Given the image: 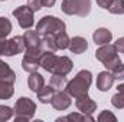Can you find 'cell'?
Masks as SVG:
<instances>
[{
    "mask_svg": "<svg viewBox=\"0 0 124 122\" xmlns=\"http://www.w3.org/2000/svg\"><path fill=\"white\" fill-rule=\"evenodd\" d=\"M93 83V73L90 70H79L77 73V76L71 81H68L66 83V88L65 91L68 92L72 98H78V96H82V95H87L88 89Z\"/></svg>",
    "mask_w": 124,
    "mask_h": 122,
    "instance_id": "6da1fadb",
    "label": "cell"
},
{
    "mask_svg": "<svg viewBox=\"0 0 124 122\" xmlns=\"http://www.w3.org/2000/svg\"><path fill=\"white\" fill-rule=\"evenodd\" d=\"M61 10L68 16L85 17L91 12V0H62Z\"/></svg>",
    "mask_w": 124,
    "mask_h": 122,
    "instance_id": "7a4b0ae2",
    "label": "cell"
},
{
    "mask_svg": "<svg viewBox=\"0 0 124 122\" xmlns=\"http://www.w3.org/2000/svg\"><path fill=\"white\" fill-rule=\"evenodd\" d=\"M65 27H66L65 22H62L61 19L55 16H43L36 25V30L40 36L56 34L59 32H65Z\"/></svg>",
    "mask_w": 124,
    "mask_h": 122,
    "instance_id": "3957f363",
    "label": "cell"
},
{
    "mask_svg": "<svg viewBox=\"0 0 124 122\" xmlns=\"http://www.w3.org/2000/svg\"><path fill=\"white\" fill-rule=\"evenodd\" d=\"M36 112V103L31 98H19L15 103V119L16 121H29Z\"/></svg>",
    "mask_w": 124,
    "mask_h": 122,
    "instance_id": "277c9868",
    "label": "cell"
},
{
    "mask_svg": "<svg viewBox=\"0 0 124 122\" xmlns=\"http://www.w3.org/2000/svg\"><path fill=\"white\" fill-rule=\"evenodd\" d=\"M43 50L42 47H28L26 53L22 59V68L26 72H36L40 66V56H42Z\"/></svg>",
    "mask_w": 124,
    "mask_h": 122,
    "instance_id": "5b68a950",
    "label": "cell"
},
{
    "mask_svg": "<svg viewBox=\"0 0 124 122\" xmlns=\"http://www.w3.org/2000/svg\"><path fill=\"white\" fill-rule=\"evenodd\" d=\"M33 10H32L29 6H19L13 10V16L17 19L19 22V26L22 29H31L35 23L33 20Z\"/></svg>",
    "mask_w": 124,
    "mask_h": 122,
    "instance_id": "8992f818",
    "label": "cell"
},
{
    "mask_svg": "<svg viewBox=\"0 0 124 122\" xmlns=\"http://www.w3.org/2000/svg\"><path fill=\"white\" fill-rule=\"evenodd\" d=\"M25 42H23V36H15L9 40H6V46H4V56H15L19 55L25 50Z\"/></svg>",
    "mask_w": 124,
    "mask_h": 122,
    "instance_id": "52a82bcc",
    "label": "cell"
},
{
    "mask_svg": "<svg viewBox=\"0 0 124 122\" xmlns=\"http://www.w3.org/2000/svg\"><path fill=\"white\" fill-rule=\"evenodd\" d=\"M75 106L78 108V111L81 114H85V115H93L97 111V102H94L88 96V93L75 98Z\"/></svg>",
    "mask_w": 124,
    "mask_h": 122,
    "instance_id": "ba28073f",
    "label": "cell"
},
{
    "mask_svg": "<svg viewBox=\"0 0 124 122\" xmlns=\"http://www.w3.org/2000/svg\"><path fill=\"white\" fill-rule=\"evenodd\" d=\"M72 101H71V95L68 92L63 91H58L55 92L52 101H51V105L56 109V111H66L69 106H71Z\"/></svg>",
    "mask_w": 124,
    "mask_h": 122,
    "instance_id": "9c48e42d",
    "label": "cell"
},
{
    "mask_svg": "<svg viewBox=\"0 0 124 122\" xmlns=\"http://www.w3.org/2000/svg\"><path fill=\"white\" fill-rule=\"evenodd\" d=\"M116 56H118V52H117L116 46L110 45V43L101 45V47L97 49V52H95V58L100 62H102V65L107 63V62H110L111 59H114Z\"/></svg>",
    "mask_w": 124,
    "mask_h": 122,
    "instance_id": "30bf717a",
    "label": "cell"
},
{
    "mask_svg": "<svg viewBox=\"0 0 124 122\" xmlns=\"http://www.w3.org/2000/svg\"><path fill=\"white\" fill-rule=\"evenodd\" d=\"M72 66H74V63H72V61H71L68 56H56L51 73H56V75H68V73L72 70Z\"/></svg>",
    "mask_w": 124,
    "mask_h": 122,
    "instance_id": "8fae6325",
    "label": "cell"
},
{
    "mask_svg": "<svg viewBox=\"0 0 124 122\" xmlns=\"http://www.w3.org/2000/svg\"><path fill=\"white\" fill-rule=\"evenodd\" d=\"M116 78L113 73H110V70H104V72H100L98 76H97V89L101 92H107L113 88V83H114Z\"/></svg>",
    "mask_w": 124,
    "mask_h": 122,
    "instance_id": "7c38bea8",
    "label": "cell"
},
{
    "mask_svg": "<svg viewBox=\"0 0 124 122\" xmlns=\"http://www.w3.org/2000/svg\"><path fill=\"white\" fill-rule=\"evenodd\" d=\"M88 49V42L82 36H74L69 42V50L74 55H81Z\"/></svg>",
    "mask_w": 124,
    "mask_h": 122,
    "instance_id": "4fadbf2b",
    "label": "cell"
},
{
    "mask_svg": "<svg viewBox=\"0 0 124 122\" xmlns=\"http://www.w3.org/2000/svg\"><path fill=\"white\" fill-rule=\"evenodd\" d=\"M40 34L38 33V30H28L23 33V42H25V46L26 49L28 47H39L40 46Z\"/></svg>",
    "mask_w": 124,
    "mask_h": 122,
    "instance_id": "5bb4252c",
    "label": "cell"
},
{
    "mask_svg": "<svg viewBox=\"0 0 124 122\" xmlns=\"http://www.w3.org/2000/svg\"><path fill=\"white\" fill-rule=\"evenodd\" d=\"M93 39H94V43L95 45H107L111 42L113 39V33L105 29V27H100L93 33Z\"/></svg>",
    "mask_w": 124,
    "mask_h": 122,
    "instance_id": "9a60e30c",
    "label": "cell"
},
{
    "mask_svg": "<svg viewBox=\"0 0 124 122\" xmlns=\"http://www.w3.org/2000/svg\"><path fill=\"white\" fill-rule=\"evenodd\" d=\"M28 86L32 92H39L45 86V79L40 73L38 72H32V75L28 78Z\"/></svg>",
    "mask_w": 124,
    "mask_h": 122,
    "instance_id": "2e32d148",
    "label": "cell"
},
{
    "mask_svg": "<svg viewBox=\"0 0 124 122\" xmlns=\"http://www.w3.org/2000/svg\"><path fill=\"white\" fill-rule=\"evenodd\" d=\"M0 81L10 82V83H15V81H16L15 70L3 61H0Z\"/></svg>",
    "mask_w": 124,
    "mask_h": 122,
    "instance_id": "e0dca14e",
    "label": "cell"
},
{
    "mask_svg": "<svg viewBox=\"0 0 124 122\" xmlns=\"http://www.w3.org/2000/svg\"><path fill=\"white\" fill-rule=\"evenodd\" d=\"M40 47H42L43 52H52V53H55L58 50L56 42H55V34H46V36H43L42 40H40Z\"/></svg>",
    "mask_w": 124,
    "mask_h": 122,
    "instance_id": "ac0fdd59",
    "label": "cell"
},
{
    "mask_svg": "<svg viewBox=\"0 0 124 122\" xmlns=\"http://www.w3.org/2000/svg\"><path fill=\"white\" fill-rule=\"evenodd\" d=\"M66 83H68L66 75H56V73H52L51 81H49V85H51L56 92L63 91V89L66 88Z\"/></svg>",
    "mask_w": 124,
    "mask_h": 122,
    "instance_id": "d6986e66",
    "label": "cell"
},
{
    "mask_svg": "<svg viewBox=\"0 0 124 122\" xmlns=\"http://www.w3.org/2000/svg\"><path fill=\"white\" fill-rule=\"evenodd\" d=\"M55 92L56 91H55L51 85H48V86H43L39 92H36V95H38V99H39L40 103H51V101H52Z\"/></svg>",
    "mask_w": 124,
    "mask_h": 122,
    "instance_id": "ffe728a7",
    "label": "cell"
},
{
    "mask_svg": "<svg viewBox=\"0 0 124 122\" xmlns=\"http://www.w3.org/2000/svg\"><path fill=\"white\" fill-rule=\"evenodd\" d=\"M13 85L15 83L0 81V99H10L13 96V93H15Z\"/></svg>",
    "mask_w": 124,
    "mask_h": 122,
    "instance_id": "44dd1931",
    "label": "cell"
},
{
    "mask_svg": "<svg viewBox=\"0 0 124 122\" xmlns=\"http://www.w3.org/2000/svg\"><path fill=\"white\" fill-rule=\"evenodd\" d=\"M55 42H56V47L63 50V49L69 47L71 39H69V36L66 34V32H59V33L55 34Z\"/></svg>",
    "mask_w": 124,
    "mask_h": 122,
    "instance_id": "7402d4cb",
    "label": "cell"
},
{
    "mask_svg": "<svg viewBox=\"0 0 124 122\" xmlns=\"http://www.w3.org/2000/svg\"><path fill=\"white\" fill-rule=\"evenodd\" d=\"M56 121L58 122H61V121H90V122H94V118H93V115H85V114H82V115H79V114H69L66 116L58 118Z\"/></svg>",
    "mask_w": 124,
    "mask_h": 122,
    "instance_id": "603a6c76",
    "label": "cell"
},
{
    "mask_svg": "<svg viewBox=\"0 0 124 122\" xmlns=\"http://www.w3.org/2000/svg\"><path fill=\"white\" fill-rule=\"evenodd\" d=\"M12 32V22L7 17H0V39H6Z\"/></svg>",
    "mask_w": 124,
    "mask_h": 122,
    "instance_id": "cb8c5ba5",
    "label": "cell"
},
{
    "mask_svg": "<svg viewBox=\"0 0 124 122\" xmlns=\"http://www.w3.org/2000/svg\"><path fill=\"white\" fill-rule=\"evenodd\" d=\"M110 13H113V14H123L124 13V6L123 3H121V0H113V3L108 6V9H107Z\"/></svg>",
    "mask_w": 124,
    "mask_h": 122,
    "instance_id": "d4e9b609",
    "label": "cell"
},
{
    "mask_svg": "<svg viewBox=\"0 0 124 122\" xmlns=\"http://www.w3.org/2000/svg\"><path fill=\"white\" fill-rule=\"evenodd\" d=\"M15 111L9 106H4V105H0V122H4L7 119H10L13 116Z\"/></svg>",
    "mask_w": 124,
    "mask_h": 122,
    "instance_id": "484cf974",
    "label": "cell"
},
{
    "mask_svg": "<svg viewBox=\"0 0 124 122\" xmlns=\"http://www.w3.org/2000/svg\"><path fill=\"white\" fill-rule=\"evenodd\" d=\"M111 103H113L114 108H117V109H123L124 108V93L117 92V93L111 98Z\"/></svg>",
    "mask_w": 124,
    "mask_h": 122,
    "instance_id": "4316f807",
    "label": "cell"
},
{
    "mask_svg": "<svg viewBox=\"0 0 124 122\" xmlns=\"http://www.w3.org/2000/svg\"><path fill=\"white\" fill-rule=\"evenodd\" d=\"M98 121L100 122H108V121H111V122H116L117 121V118H116V115L114 114H111L110 111H102L100 115H98Z\"/></svg>",
    "mask_w": 124,
    "mask_h": 122,
    "instance_id": "83f0119b",
    "label": "cell"
},
{
    "mask_svg": "<svg viewBox=\"0 0 124 122\" xmlns=\"http://www.w3.org/2000/svg\"><path fill=\"white\" fill-rule=\"evenodd\" d=\"M120 63H121V61H120V56H116L114 59H111L110 62L104 63V66H105V69H107V70H111V72H113V70H114V69L120 65Z\"/></svg>",
    "mask_w": 124,
    "mask_h": 122,
    "instance_id": "f1b7e54d",
    "label": "cell"
},
{
    "mask_svg": "<svg viewBox=\"0 0 124 122\" xmlns=\"http://www.w3.org/2000/svg\"><path fill=\"white\" fill-rule=\"evenodd\" d=\"M113 75H114V78L118 79V81H123L124 79V63L123 62L113 70Z\"/></svg>",
    "mask_w": 124,
    "mask_h": 122,
    "instance_id": "f546056e",
    "label": "cell"
},
{
    "mask_svg": "<svg viewBox=\"0 0 124 122\" xmlns=\"http://www.w3.org/2000/svg\"><path fill=\"white\" fill-rule=\"evenodd\" d=\"M28 6L31 7L33 12H38V10H40V9H42V4H40V1H39V0H29Z\"/></svg>",
    "mask_w": 124,
    "mask_h": 122,
    "instance_id": "4dcf8cb0",
    "label": "cell"
},
{
    "mask_svg": "<svg viewBox=\"0 0 124 122\" xmlns=\"http://www.w3.org/2000/svg\"><path fill=\"white\" fill-rule=\"evenodd\" d=\"M114 46H116V49H117L118 53H124V37L117 39V42L114 43Z\"/></svg>",
    "mask_w": 124,
    "mask_h": 122,
    "instance_id": "1f68e13d",
    "label": "cell"
},
{
    "mask_svg": "<svg viewBox=\"0 0 124 122\" xmlns=\"http://www.w3.org/2000/svg\"><path fill=\"white\" fill-rule=\"evenodd\" d=\"M111 3H113V0H97V4H98L101 9H105V10L108 9V6H110Z\"/></svg>",
    "mask_w": 124,
    "mask_h": 122,
    "instance_id": "d6a6232c",
    "label": "cell"
},
{
    "mask_svg": "<svg viewBox=\"0 0 124 122\" xmlns=\"http://www.w3.org/2000/svg\"><path fill=\"white\" fill-rule=\"evenodd\" d=\"M39 1H40L42 7H52V6L55 4L56 0H39Z\"/></svg>",
    "mask_w": 124,
    "mask_h": 122,
    "instance_id": "836d02e7",
    "label": "cell"
},
{
    "mask_svg": "<svg viewBox=\"0 0 124 122\" xmlns=\"http://www.w3.org/2000/svg\"><path fill=\"white\" fill-rule=\"evenodd\" d=\"M4 46H6V39H0V56L4 55Z\"/></svg>",
    "mask_w": 124,
    "mask_h": 122,
    "instance_id": "e575fe53",
    "label": "cell"
},
{
    "mask_svg": "<svg viewBox=\"0 0 124 122\" xmlns=\"http://www.w3.org/2000/svg\"><path fill=\"white\" fill-rule=\"evenodd\" d=\"M117 89H118V92H121V93H124V83H120V85L117 86Z\"/></svg>",
    "mask_w": 124,
    "mask_h": 122,
    "instance_id": "d590c367",
    "label": "cell"
},
{
    "mask_svg": "<svg viewBox=\"0 0 124 122\" xmlns=\"http://www.w3.org/2000/svg\"><path fill=\"white\" fill-rule=\"evenodd\" d=\"M121 3H123V6H124V0H121Z\"/></svg>",
    "mask_w": 124,
    "mask_h": 122,
    "instance_id": "8d00e7d4",
    "label": "cell"
},
{
    "mask_svg": "<svg viewBox=\"0 0 124 122\" xmlns=\"http://www.w3.org/2000/svg\"><path fill=\"white\" fill-rule=\"evenodd\" d=\"M0 1H4V0H0Z\"/></svg>",
    "mask_w": 124,
    "mask_h": 122,
    "instance_id": "74e56055",
    "label": "cell"
}]
</instances>
